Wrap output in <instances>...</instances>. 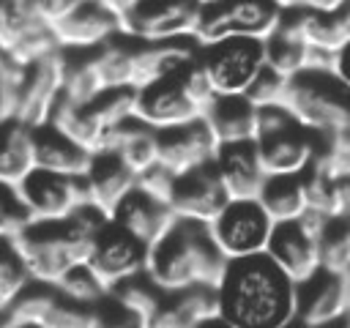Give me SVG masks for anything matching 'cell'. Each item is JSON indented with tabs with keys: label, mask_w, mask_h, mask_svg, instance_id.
<instances>
[{
	"label": "cell",
	"mask_w": 350,
	"mask_h": 328,
	"mask_svg": "<svg viewBox=\"0 0 350 328\" xmlns=\"http://www.w3.org/2000/svg\"><path fill=\"white\" fill-rule=\"evenodd\" d=\"M44 328H93V306H79L60 298Z\"/></svg>",
	"instance_id": "obj_38"
},
{
	"label": "cell",
	"mask_w": 350,
	"mask_h": 328,
	"mask_svg": "<svg viewBox=\"0 0 350 328\" xmlns=\"http://www.w3.org/2000/svg\"><path fill=\"white\" fill-rule=\"evenodd\" d=\"M336 74H339V79L350 87V41L339 49V55H336Z\"/></svg>",
	"instance_id": "obj_42"
},
{
	"label": "cell",
	"mask_w": 350,
	"mask_h": 328,
	"mask_svg": "<svg viewBox=\"0 0 350 328\" xmlns=\"http://www.w3.org/2000/svg\"><path fill=\"white\" fill-rule=\"evenodd\" d=\"M208 227L221 254L232 262L265 254L273 221L257 200H230Z\"/></svg>",
	"instance_id": "obj_9"
},
{
	"label": "cell",
	"mask_w": 350,
	"mask_h": 328,
	"mask_svg": "<svg viewBox=\"0 0 350 328\" xmlns=\"http://www.w3.org/2000/svg\"><path fill=\"white\" fill-rule=\"evenodd\" d=\"M30 224L33 219L19 197V189L14 183L0 180V238H16Z\"/></svg>",
	"instance_id": "obj_34"
},
{
	"label": "cell",
	"mask_w": 350,
	"mask_h": 328,
	"mask_svg": "<svg viewBox=\"0 0 350 328\" xmlns=\"http://www.w3.org/2000/svg\"><path fill=\"white\" fill-rule=\"evenodd\" d=\"M230 260L216 246L211 227L178 219L170 232L148 251V279L164 292L175 295L189 287H219Z\"/></svg>",
	"instance_id": "obj_3"
},
{
	"label": "cell",
	"mask_w": 350,
	"mask_h": 328,
	"mask_svg": "<svg viewBox=\"0 0 350 328\" xmlns=\"http://www.w3.org/2000/svg\"><path fill=\"white\" fill-rule=\"evenodd\" d=\"M205 328H227L224 323H211V325H205Z\"/></svg>",
	"instance_id": "obj_50"
},
{
	"label": "cell",
	"mask_w": 350,
	"mask_h": 328,
	"mask_svg": "<svg viewBox=\"0 0 350 328\" xmlns=\"http://www.w3.org/2000/svg\"><path fill=\"white\" fill-rule=\"evenodd\" d=\"M216 148L219 145L202 118L186 126L159 131V164L172 175H186L191 169L211 164L216 156Z\"/></svg>",
	"instance_id": "obj_17"
},
{
	"label": "cell",
	"mask_w": 350,
	"mask_h": 328,
	"mask_svg": "<svg viewBox=\"0 0 350 328\" xmlns=\"http://www.w3.org/2000/svg\"><path fill=\"white\" fill-rule=\"evenodd\" d=\"M175 178H178V175H172V172L164 169L161 164H153L150 169H145V172L137 175V189H142L145 194H150V197H156V200L170 202Z\"/></svg>",
	"instance_id": "obj_39"
},
{
	"label": "cell",
	"mask_w": 350,
	"mask_h": 328,
	"mask_svg": "<svg viewBox=\"0 0 350 328\" xmlns=\"http://www.w3.org/2000/svg\"><path fill=\"white\" fill-rule=\"evenodd\" d=\"M82 0H27L33 16L38 22H44L46 27H55L57 22H63Z\"/></svg>",
	"instance_id": "obj_40"
},
{
	"label": "cell",
	"mask_w": 350,
	"mask_h": 328,
	"mask_svg": "<svg viewBox=\"0 0 350 328\" xmlns=\"http://www.w3.org/2000/svg\"><path fill=\"white\" fill-rule=\"evenodd\" d=\"M216 145L254 142L257 134V107L246 96H216L202 115Z\"/></svg>",
	"instance_id": "obj_23"
},
{
	"label": "cell",
	"mask_w": 350,
	"mask_h": 328,
	"mask_svg": "<svg viewBox=\"0 0 350 328\" xmlns=\"http://www.w3.org/2000/svg\"><path fill=\"white\" fill-rule=\"evenodd\" d=\"M342 216H350V175L342 178Z\"/></svg>",
	"instance_id": "obj_45"
},
{
	"label": "cell",
	"mask_w": 350,
	"mask_h": 328,
	"mask_svg": "<svg viewBox=\"0 0 350 328\" xmlns=\"http://www.w3.org/2000/svg\"><path fill=\"white\" fill-rule=\"evenodd\" d=\"M63 77H66V52L57 49L25 68V79L19 87V109L16 120L36 128L49 123L55 104L63 96Z\"/></svg>",
	"instance_id": "obj_14"
},
{
	"label": "cell",
	"mask_w": 350,
	"mask_h": 328,
	"mask_svg": "<svg viewBox=\"0 0 350 328\" xmlns=\"http://www.w3.org/2000/svg\"><path fill=\"white\" fill-rule=\"evenodd\" d=\"M148 328H197L194 323H191V317L167 295V301H164V306L159 309V314L150 320V325Z\"/></svg>",
	"instance_id": "obj_41"
},
{
	"label": "cell",
	"mask_w": 350,
	"mask_h": 328,
	"mask_svg": "<svg viewBox=\"0 0 350 328\" xmlns=\"http://www.w3.org/2000/svg\"><path fill=\"white\" fill-rule=\"evenodd\" d=\"M317 328H350V312L336 317V320H331V323H325V325H317Z\"/></svg>",
	"instance_id": "obj_46"
},
{
	"label": "cell",
	"mask_w": 350,
	"mask_h": 328,
	"mask_svg": "<svg viewBox=\"0 0 350 328\" xmlns=\"http://www.w3.org/2000/svg\"><path fill=\"white\" fill-rule=\"evenodd\" d=\"M11 60H14V57H11V52H8V49H5L3 44H0V71H3V68H5V66H8Z\"/></svg>",
	"instance_id": "obj_48"
},
{
	"label": "cell",
	"mask_w": 350,
	"mask_h": 328,
	"mask_svg": "<svg viewBox=\"0 0 350 328\" xmlns=\"http://www.w3.org/2000/svg\"><path fill=\"white\" fill-rule=\"evenodd\" d=\"M25 68H27V66L11 60V63L0 71V126L16 120L19 87H22V79H25Z\"/></svg>",
	"instance_id": "obj_36"
},
{
	"label": "cell",
	"mask_w": 350,
	"mask_h": 328,
	"mask_svg": "<svg viewBox=\"0 0 350 328\" xmlns=\"http://www.w3.org/2000/svg\"><path fill=\"white\" fill-rule=\"evenodd\" d=\"M254 145L265 175H304L317 159L320 134L304 128L284 107H262Z\"/></svg>",
	"instance_id": "obj_5"
},
{
	"label": "cell",
	"mask_w": 350,
	"mask_h": 328,
	"mask_svg": "<svg viewBox=\"0 0 350 328\" xmlns=\"http://www.w3.org/2000/svg\"><path fill=\"white\" fill-rule=\"evenodd\" d=\"M227 202L230 197H227V189L213 161L186 175H178L172 186V197H170V208L178 219L200 221V224H211Z\"/></svg>",
	"instance_id": "obj_16"
},
{
	"label": "cell",
	"mask_w": 350,
	"mask_h": 328,
	"mask_svg": "<svg viewBox=\"0 0 350 328\" xmlns=\"http://www.w3.org/2000/svg\"><path fill=\"white\" fill-rule=\"evenodd\" d=\"M16 189L33 221H60L68 219L82 205H90L85 178L33 169L30 175H25V180Z\"/></svg>",
	"instance_id": "obj_13"
},
{
	"label": "cell",
	"mask_w": 350,
	"mask_h": 328,
	"mask_svg": "<svg viewBox=\"0 0 350 328\" xmlns=\"http://www.w3.org/2000/svg\"><path fill=\"white\" fill-rule=\"evenodd\" d=\"M134 118L156 131H167V128L200 120L202 109L194 104V98L186 87V66L148 87H139L137 104H134Z\"/></svg>",
	"instance_id": "obj_12"
},
{
	"label": "cell",
	"mask_w": 350,
	"mask_h": 328,
	"mask_svg": "<svg viewBox=\"0 0 350 328\" xmlns=\"http://www.w3.org/2000/svg\"><path fill=\"white\" fill-rule=\"evenodd\" d=\"M33 284L11 238H0V317Z\"/></svg>",
	"instance_id": "obj_32"
},
{
	"label": "cell",
	"mask_w": 350,
	"mask_h": 328,
	"mask_svg": "<svg viewBox=\"0 0 350 328\" xmlns=\"http://www.w3.org/2000/svg\"><path fill=\"white\" fill-rule=\"evenodd\" d=\"M213 167L221 178L230 200H257V194L268 178L260 164L254 142L219 145L216 156H213Z\"/></svg>",
	"instance_id": "obj_20"
},
{
	"label": "cell",
	"mask_w": 350,
	"mask_h": 328,
	"mask_svg": "<svg viewBox=\"0 0 350 328\" xmlns=\"http://www.w3.org/2000/svg\"><path fill=\"white\" fill-rule=\"evenodd\" d=\"M282 8L273 0H216L200 5L194 30L197 44L224 38H260L265 41L282 22Z\"/></svg>",
	"instance_id": "obj_6"
},
{
	"label": "cell",
	"mask_w": 350,
	"mask_h": 328,
	"mask_svg": "<svg viewBox=\"0 0 350 328\" xmlns=\"http://www.w3.org/2000/svg\"><path fill=\"white\" fill-rule=\"evenodd\" d=\"M287 85H290L287 77H282V74H276L273 68L262 66V71H260V74L254 77V82L249 85L246 98H249L257 109H262V107H282V104H284V96H287Z\"/></svg>",
	"instance_id": "obj_35"
},
{
	"label": "cell",
	"mask_w": 350,
	"mask_h": 328,
	"mask_svg": "<svg viewBox=\"0 0 350 328\" xmlns=\"http://www.w3.org/2000/svg\"><path fill=\"white\" fill-rule=\"evenodd\" d=\"M109 219L118 221L123 230H129L134 238H139L148 249L153 243H159L170 232V227L178 221V216L170 208V202L156 200V197L145 194L137 186L123 197V202L112 210Z\"/></svg>",
	"instance_id": "obj_19"
},
{
	"label": "cell",
	"mask_w": 350,
	"mask_h": 328,
	"mask_svg": "<svg viewBox=\"0 0 350 328\" xmlns=\"http://www.w3.org/2000/svg\"><path fill=\"white\" fill-rule=\"evenodd\" d=\"M104 3H107V5H109V8H112V11H115L120 19H123V14H129V11H131V8H134L139 0H104Z\"/></svg>",
	"instance_id": "obj_44"
},
{
	"label": "cell",
	"mask_w": 350,
	"mask_h": 328,
	"mask_svg": "<svg viewBox=\"0 0 350 328\" xmlns=\"http://www.w3.org/2000/svg\"><path fill=\"white\" fill-rule=\"evenodd\" d=\"M57 303L60 295L55 287L33 282L0 317V328H44Z\"/></svg>",
	"instance_id": "obj_28"
},
{
	"label": "cell",
	"mask_w": 350,
	"mask_h": 328,
	"mask_svg": "<svg viewBox=\"0 0 350 328\" xmlns=\"http://www.w3.org/2000/svg\"><path fill=\"white\" fill-rule=\"evenodd\" d=\"M104 150L118 153L137 175L150 169L153 164H159V131L145 126L142 120L131 118L120 126H115L107 134V145ZM101 150V153H104Z\"/></svg>",
	"instance_id": "obj_24"
},
{
	"label": "cell",
	"mask_w": 350,
	"mask_h": 328,
	"mask_svg": "<svg viewBox=\"0 0 350 328\" xmlns=\"http://www.w3.org/2000/svg\"><path fill=\"white\" fill-rule=\"evenodd\" d=\"M287 328H306V325H301V323L295 320V323H293V325H287Z\"/></svg>",
	"instance_id": "obj_51"
},
{
	"label": "cell",
	"mask_w": 350,
	"mask_h": 328,
	"mask_svg": "<svg viewBox=\"0 0 350 328\" xmlns=\"http://www.w3.org/2000/svg\"><path fill=\"white\" fill-rule=\"evenodd\" d=\"M265 49V66L273 68L282 77H295L306 68V57H309V46L301 38V33L295 30V25L282 14L279 27L262 41Z\"/></svg>",
	"instance_id": "obj_26"
},
{
	"label": "cell",
	"mask_w": 350,
	"mask_h": 328,
	"mask_svg": "<svg viewBox=\"0 0 350 328\" xmlns=\"http://www.w3.org/2000/svg\"><path fill=\"white\" fill-rule=\"evenodd\" d=\"M109 295H112L126 312H131L145 328L150 325V320L159 314V309H161L164 301H167V295L148 279V273H139V276H134V279L120 282Z\"/></svg>",
	"instance_id": "obj_29"
},
{
	"label": "cell",
	"mask_w": 350,
	"mask_h": 328,
	"mask_svg": "<svg viewBox=\"0 0 350 328\" xmlns=\"http://www.w3.org/2000/svg\"><path fill=\"white\" fill-rule=\"evenodd\" d=\"M347 0H304L301 5L304 8H312V11H336V8H342Z\"/></svg>",
	"instance_id": "obj_43"
},
{
	"label": "cell",
	"mask_w": 350,
	"mask_h": 328,
	"mask_svg": "<svg viewBox=\"0 0 350 328\" xmlns=\"http://www.w3.org/2000/svg\"><path fill=\"white\" fill-rule=\"evenodd\" d=\"M320 268L342 273L350 268V216H331L320 230Z\"/></svg>",
	"instance_id": "obj_31"
},
{
	"label": "cell",
	"mask_w": 350,
	"mask_h": 328,
	"mask_svg": "<svg viewBox=\"0 0 350 328\" xmlns=\"http://www.w3.org/2000/svg\"><path fill=\"white\" fill-rule=\"evenodd\" d=\"M350 312V292L342 273L317 271L312 279L298 284V323L306 328L325 325Z\"/></svg>",
	"instance_id": "obj_18"
},
{
	"label": "cell",
	"mask_w": 350,
	"mask_h": 328,
	"mask_svg": "<svg viewBox=\"0 0 350 328\" xmlns=\"http://www.w3.org/2000/svg\"><path fill=\"white\" fill-rule=\"evenodd\" d=\"M208 3H216V0H200V5H208Z\"/></svg>",
	"instance_id": "obj_52"
},
{
	"label": "cell",
	"mask_w": 350,
	"mask_h": 328,
	"mask_svg": "<svg viewBox=\"0 0 350 328\" xmlns=\"http://www.w3.org/2000/svg\"><path fill=\"white\" fill-rule=\"evenodd\" d=\"M328 216L306 210L301 219L276 221L265 254L295 284H304L320 271V230Z\"/></svg>",
	"instance_id": "obj_8"
},
{
	"label": "cell",
	"mask_w": 350,
	"mask_h": 328,
	"mask_svg": "<svg viewBox=\"0 0 350 328\" xmlns=\"http://www.w3.org/2000/svg\"><path fill=\"white\" fill-rule=\"evenodd\" d=\"M257 202L271 216V221H293L306 213V189L304 175H268Z\"/></svg>",
	"instance_id": "obj_25"
},
{
	"label": "cell",
	"mask_w": 350,
	"mask_h": 328,
	"mask_svg": "<svg viewBox=\"0 0 350 328\" xmlns=\"http://www.w3.org/2000/svg\"><path fill=\"white\" fill-rule=\"evenodd\" d=\"M85 186L90 205L112 216V210L123 202V197L137 186V172L118 153H93L90 169L85 172Z\"/></svg>",
	"instance_id": "obj_22"
},
{
	"label": "cell",
	"mask_w": 350,
	"mask_h": 328,
	"mask_svg": "<svg viewBox=\"0 0 350 328\" xmlns=\"http://www.w3.org/2000/svg\"><path fill=\"white\" fill-rule=\"evenodd\" d=\"M55 290H57V295L63 301H71V303H79V306H96L109 295V290L104 287V282L96 276V271L88 262L71 268L55 284Z\"/></svg>",
	"instance_id": "obj_33"
},
{
	"label": "cell",
	"mask_w": 350,
	"mask_h": 328,
	"mask_svg": "<svg viewBox=\"0 0 350 328\" xmlns=\"http://www.w3.org/2000/svg\"><path fill=\"white\" fill-rule=\"evenodd\" d=\"M90 161H93V153L85 150L60 128H55L52 123L33 128V169L85 178V172L90 169Z\"/></svg>",
	"instance_id": "obj_21"
},
{
	"label": "cell",
	"mask_w": 350,
	"mask_h": 328,
	"mask_svg": "<svg viewBox=\"0 0 350 328\" xmlns=\"http://www.w3.org/2000/svg\"><path fill=\"white\" fill-rule=\"evenodd\" d=\"M52 30L60 49H68V52H90L123 36L120 16L104 0H82Z\"/></svg>",
	"instance_id": "obj_15"
},
{
	"label": "cell",
	"mask_w": 350,
	"mask_h": 328,
	"mask_svg": "<svg viewBox=\"0 0 350 328\" xmlns=\"http://www.w3.org/2000/svg\"><path fill=\"white\" fill-rule=\"evenodd\" d=\"M107 213L96 205H82L60 221H33L14 241L27 273L38 284L55 287L71 268L88 262L98 230L107 224Z\"/></svg>",
	"instance_id": "obj_2"
},
{
	"label": "cell",
	"mask_w": 350,
	"mask_h": 328,
	"mask_svg": "<svg viewBox=\"0 0 350 328\" xmlns=\"http://www.w3.org/2000/svg\"><path fill=\"white\" fill-rule=\"evenodd\" d=\"M304 189H306V210L320 216H342V178L331 169L312 164L304 172Z\"/></svg>",
	"instance_id": "obj_30"
},
{
	"label": "cell",
	"mask_w": 350,
	"mask_h": 328,
	"mask_svg": "<svg viewBox=\"0 0 350 328\" xmlns=\"http://www.w3.org/2000/svg\"><path fill=\"white\" fill-rule=\"evenodd\" d=\"M93 328H145L131 312H126L112 295L93 306Z\"/></svg>",
	"instance_id": "obj_37"
},
{
	"label": "cell",
	"mask_w": 350,
	"mask_h": 328,
	"mask_svg": "<svg viewBox=\"0 0 350 328\" xmlns=\"http://www.w3.org/2000/svg\"><path fill=\"white\" fill-rule=\"evenodd\" d=\"M33 172V128L14 120L0 126V180L19 186Z\"/></svg>",
	"instance_id": "obj_27"
},
{
	"label": "cell",
	"mask_w": 350,
	"mask_h": 328,
	"mask_svg": "<svg viewBox=\"0 0 350 328\" xmlns=\"http://www.w3.org/2000/svg\"><path fill=\"white\" fill-rule=\"evenodd\" d=\"M216 290L227 328H287L298 320V284L268 254L232 260Z\"/></svg>",
	"instance_id": "obj_1"
},
{
	"label": "cell",
	"mask_w": 350,
	"mask_h": 328,
	"mask_svg": "<svg viewBox=\"0 0 350 328\" xmlns=\"http://www.w3.org/2000/svg\"><path fill=\"white\" fill-rule=\"evenodd\" d=\"M273 3H276L282 11H290V8H298L304 0H273Z\"/></svg>",
	"instance_id": "obj_47"
},
{
	"label": "cell",
	"mask_w": 350,
	"mask_h": 328,
	"mask_svg": "<svg viewBox=\"0 0 350 328\" xmlns=\"http://www.w3.org/2000/svg\"><path fill=\"white\" fill-rule=\"evenodd\" d=\"M345 282H347V292H350V268L345 271Z\"/></svg>",
	"instance_id": "obj_49"
},
{
	"label": "cell",
	"mask_w": 350,
	"mask_h": 328,
	"mask_svg": "<svg viewBox=\"0 0 350 328\" xmlns=\"http://www.w3.org/2000/svg\"><path fill=\"white\" fill-rule=\"evenodd\" d=\"M148 251L150 249L139 238H134L118 221L107 219V224L98 230V235L93 241L88 265L96 271V276L112 292L120 282L145 273V268H148Z\"/></svg>",
	"instance_id": "obj_11"
},
{
	"label": "cell",
	"mask_w": 350,
	"mask_h": 328,
	"mask_svg": "<svg viewBox=\"0 0 350 328\" xmlns=\"http://www.w3.org/2000/svg\"><path fill=\"white\" fill-rule=\"evenodd\" d=\"M197 63L216 96H246L249 85L265 66V49L260 38H224L197 44Z\"/></svg>",
	"instance_id": "obj_7"
},
{
	"label": "cell",
	"mask_w": 350,
	"mask_h": 328,
	"mask_svg": "<svg viewBox=\"0 0 350 328\" xmlns=\"http://www.w3.org/2000/svg\"><path fill=\"white\" fill-rule=\"evenodd\" d=\"M200 19V0H139L123 14V36L134 41H178L194 38Z\"/></svg>",
	"instance_id": "obj_10"
},
{
	"label": "cell",
	"mask_w": 350,
	"mask_h": 328,
	"mask_svg": "<svg viewBox=\"0 0 350 328\" xmlns=\"http://www.w3.org/2000/svg\"><path fill=\"white\" fill-rule=\"evenodd\" d=\"M304 128L320 137L350 134V87L336 71H312L290 77L282 104Z\"/></svg>",
	"instance_id": "obj_4"
}]
</instances>
